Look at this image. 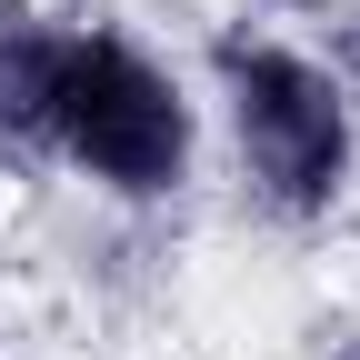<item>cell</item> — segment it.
I'll return each instance as SVG.
<instances>
[{"mask_svg":"<svg viewBox=\"0 0 360 360\" xmlns=\"http://www.w3.org/2000/svg\"><path fill=\"white\" fill-rule=\"evenodd\" d=\"M60 20H40L30 0H0V150L51 141V80H60Z\"/></svg>","mask_w":360,"mask_h":360,"instance_id":"3957f363","label":"cell"},{"mask_svg":"<svg viewBox=\"0 0 360 360\" xmlns=\"http://www.w3.org/2000/svg\"><path fill=\"white\" fill-rule=\"evenodd\" d=\"M340 360H360V340H350V350H340Z\"/></svg>","mask_w":360,"mask_h":360,"instance_id":"5b68a950","label":"cell"},{"mask_svg":"<svg viewBox=\"0 0 360 360\" xmlns=\"http://www.w3.org/2000/svg\"><path fill=\"white\" fill-rule=\"evenodd\" d=\"M51 141L101 191L160 200V191L191 180V101L120 30H70L60 40V80H51Z\"/></svg>","mask_w":360,"mask_h":360,"instance_id":"6da1fadb","label":"cell"},{"mask_svg":"<svg viewBox=\"0 0 360 360\" xmlns=\"http://www.w3.org/2000/svg\"><path fill=\"white\" fill-rule=\"evenodd\" d=\"M340 70H350V80H360V11H350V20H340Z\"/></svg>","mask_w":360,"mask_h":360,"instance_id":"277c9868","label":"cell"},{"mask_svg":"<svg viewBox=\"0 0 360 360\" xmlns=\"http://www.w3.org/2000/svg\"><path fill=\"white\" fill-rule=\"evenodd\" d=\"M220 70V101H231L240 130V170L260 180L270 210H330L350 191V101H340V70H321L310 51H281V40H220L210 51Z\"/></svg>","mask_w":360,"mask_h":360,"instance_id":"7a4b0ae2","label":"cell"}]
</instances>
